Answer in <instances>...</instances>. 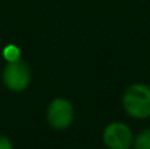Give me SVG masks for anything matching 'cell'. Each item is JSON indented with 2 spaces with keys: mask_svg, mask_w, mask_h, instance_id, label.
I'll use <instances>...</instances> for the list:
<instances>
[{
  "mask_svg": "<svg viewBox=\"0 0 150 149\" xmlns=\"http://www.w3.org/2000/svg\"><path fill=\"white\" fill-rule=\"evenodd\" d=\"M122 108L136 120L150 118V87L145 83H133L124 91Z\"/></svg>",
  "mask_w": 150,
  "mask_h": 149,
  "instance_id": "obj_1",
  "label": "cell"
},
{
  "mask_svg": "<svg viewBox=\"0 0 150 149\" xmlns=\"http://www.w3.org/2000/svg\"><path fill=\"white\" fill-rule=\"evenodd\" d=\"M3 81L12 91H23L32 81V70L28 63L20 58L11 61L3 71Z\"/></svg>",
  "mask_w": 150,
  "mask_h": 149,
  "instance_id": "obj_2",
  "label": "cell"
},
{
  "mask_svg": "<svg viewBox=\"0 0 150 149\" xmlns=\"http://www.w3.org/2000/svg\"><path fill=\"white\" fill-rule=\"evenodd\" d=\"M46 119L50 127L57 131L67 129L74 120V107L65 98H55L47 107Z\"/></svg>",
  "mask_w": 150,
  "mask_h": 149,
  "instance_id": "obj_3",
  "label": "cell"
},
{
  "mask_svg": "<svg viewBox=\"0 0 150 149\" xmlns=\"http://www.w3.org/2000/svg\"><path fill=\"white\" fill-rule=\"evenodd\" d=\"M133 139L132 129L121 121L108 124L103 132V143L107 149H130Z\"/></svg>",
  "mask_w": 150,
  "mask_h": 149,
  "instance_id": "obj_4",
  "label": "cell"
},
{
  "mask_svg": "<svg viewBox=\"0 0 150 149\" xmlns=\"http://www.w3.org/2000/svg\"><path fill=\"white\" fill-rule=\"evenodd\" d=\"M133 149H150V128L141 131L133 139Z\"/></svg>",
  "mask_w": 150,
  "mask_h": 149,
  "instance_id": "obj_5",
  "label": "cell"
},
{
  "mask_svg": "<svg viewBox=\"0 0 150 149\" xmlns=\"http://www.w3.org/2000/svg\"><path fill=\"white\" fill-rule=\"evenodd\" d=\"M4 57L8 60V62L16 61L20 58V50L16 46H13V45H9V46H7L4 50Z\"/></svg>",
  "mask_w": 150,
  "mask_h": 149,
  "instance_id": "obj_6",
  "label": "cell"
},
{
  "mask_svg": "<svg viewBox=\"0 0 150 149\" xmlns=\"http://www.w3.org/2000/svg\"><path fill=\"white\" fill-rule=\"evenodd\" d=\"M0 149H13L11 140L5 136H0Z\"/></svg>",
  "mask_w": 150,
  "mask_h": 149,
  "instance_id": "obj_7",
  "label": "cell"
}]
</instances>
